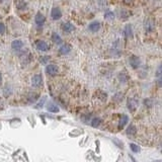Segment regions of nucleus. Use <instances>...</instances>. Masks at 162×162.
Segmentation results:
<instances>
[{
  "instance_id": "obj_1",
  "label": "nucleus",
  "mask_w": 162,
  "mask_h": 162,
  "mask_svg": "<svg viewBox=\"0 0 162 162\" xmlns=\"http://www.w3.org/2000/svg\"><path fill=\"white\" fill-rule=\"evenodd\" d=\"M31 85L33 87H39L43 85V77L41 74H35L31 78Z\"/></svg>"
},
{
  "instance_id": "obj_2",
  "label": "nucleus",
  "mask_w": 162,
  "mask_h": 162,
  "mask_svg": "<svg viewBox=\"0 0 162 162\" xmlns=\"http://www.w3.org/2000/svg\"><path fill=\"white\" fill-rule=\"evenodd\" d=\"M58 67L56 66L55 64H50L46 67V73L50 76H55V75L58 74Z\"/></svg>"
},
{
  "instance_id": "obj_3",
  "label": "nucleus",
  "mask_w": 162,
  "mask_h": 162,
  "mask_svg": "<svg viewBox=\"0 0 162 162\" xmlns=\"http://www.w3.org/2000/svg\"><path fill=\"white\" fill-rule=\"evenodd\" d=\"M51 16L54 20H58L62 17V11L58 7H53L52 11H51Z\"/></svg>"
},
{
  "instance_id": "obj_4",
  "label": "nucleus",
  "mask_w": 162,
  "mask_h": 162,
  "mask_svg": "<svg viewBox=\"0 0 162 162\" xmlns=\"http://www.w3.org/2000/svg\"><path fill=\"white\" fill-rule=\"evenodd\" d=\"M35 21L39 27H41V25H44L45 21H46V17H45L41 12H37V15H35Z\"/></svg>"
},
{
  "instance_id": "obj_5",
  "label": "nucleus",
  "mask_w": 162,
  "mask_h": 162,
  "mask_svg": "<svg viewBox=\"0 0 162 162\" xmlns=\"http://www.w3.org/2000/svg\"><path fill=\"white\" fill-rule=\"evenodd\" d=\"M23 47V43L21 39H14L12 43H11V48L14 51H19Z\"/></svg>"
},
{
  "instance_id": "obj_6",
  "label": "nucleus",
  "mask_w": 162,
  "mask_h": 162,
  "mask_svg": "<svg viewBox=\"0 0 162 162\" xmlns=\"http://www.w3.org/2000/svg\"><path fill=\"white\" fill-rule=\"evenodd\" d=\"M37 49L39 51H42V52H46V51L49 50V46L44 41H39L37 43Z\"/></svg>"
},
{
  "instance_id": "obj_7",
  "label": "nucleus",
  "mask_w": 162,
  "mask_h": 162,
  "mask_svg": "<svg viewBox=\"0 0 162 162\" xmlns=\"http://www.w3.org/2000/svg\"><path fill=\"white\" fill-rule=\"evenodd\" d=\"M137 106H138V101L135 98H130V99L128 100V108H129L130 110H132V112H134V110H136Z\"/></svg>"
},
{
  "instance_id": "obj_8",
  "label": "nucleus",
  "mask_w": 162,
  "mask_h": 162,
  "mask_svg": "<svg viewBox=\"0 0 162 162\" xmlns=\"http://www.w3.org/2000/svg\"><path fill=\"white\" fill-rule=\"evenodd\" d=\"M74 25L71 22H64L62 25V29L65 31V33H71L72 31H74Z\"/></svg>"
},
{
  "instance_id": "obj_9",
  "label": "nucleus",
  "mask_w": 162,
  "mask_h": 162,
  "mask_svg": "<svg viewBox=\"0 0 162 162\" xmlns=\"http://www.w3.org/2000/svg\"><path fill=\"white\" fill-rule=\"evenodd\" d=\"M59 52H60V54H62V55L69 54V53L71 52V46H70V45H68V44L63 45V46L59 49Z\"/></svg>"
},
{
  "instance_id": "obj_10",
  "label": "nucleus",
  "mask_w": 162,
  "mask_h": 162,
  "mask_svg": "<svg viewBox=\"0 0 162 162\" xmlns=\"http://www.w3.org/2000/svg\"><path fill=\"white\" fill-rule=\"evenodd\" d=\"M100 29V23L98 21H93L89 25V31H92V33H96Z\"/></svg>"
},
{
  "instance_id": "obj_11",
  "label": "nucleus",
  "mask_w": 162,
  "mask_h": 162,
  "mask_svg": "<svg viewBox=\"0 0 162 162\" xmlns=\"http://www.w3.org/2000/svg\"><path fill=\"white\" fill-rule=\"evenodd\" d=\"M128 120H129V116H128L127 114H123L120 120V123H118V129L120 130L123 129V128L125 127L126 124L128 123Z\"/></svg>"
},
{
  "instance_id": "obj_12",
  "label": "nucleus",
  "mask_w": 162,
  "mask_h": 162,
  "mask_svg": "<svg viewBox=\"0 0 162 162\" xmlns=\"http://www.w3.org/2000/svg\"><path fill=\"white\" fill-rule=\"evenodd\" d=\"M130 63H131L132 67L133 68H138L140 66V59L136 56H132L131 57V60H130Z\"/></svg>"
},
{
  "instance_id": "obj_13",
  "label": "nucleus",
  "mask_w": 162,
  "mask_h": 162,
  "mask_svg": "<svg viewBox=\"0 0 162 162\" xmlns=\"http://www.w3.org/2000/svg\"><path fill=\"white\" fill-rule=\"evenodd\" d=\"M47 110H48L50 112H59V108L56 106V104L53 103V102H49V103L47 104Z\"/></svg>"
},
{
  "instance_id": "obj_14",
  "label": "nucleus",
  "mask_w": 162,
  "mask_h": 162,
  "mask_svg": "<svg viewBox=\"0 0 162 162\" xmlns=\"http://www.w3.org/2000/svg\"><path fill=\"white\" fill-rule=\"evenodd\" d=\"M124 33H125L126 37H129L133 35V31H132V25H127L125 27V29H124Z\"/></svg>"
},
{
  "instance_id": "obj_15",
  "label": "nucleus",
  "mask_w": 162,
  "mask_h": 162,
  "mask_svg": "<svg viewBox=\"0 0 162 162\" xmlns=\"http://www.w3.org/2000/svg\"><path fill=\"white\" fill-rule=\"evenodd\" d=\"M144 29H145V31H152L154 29L153 22H152L151 20L145 21V23H144Z\"/></svg>"
},
{
  "instance_id": "obj_16",
  "label": "nucleus",
  "mask_w": 162,
  "mask_h": 162,
  "mask_svg": "<svg viewBox=\"0 0 162 162\" xmlns=\"http://www.w3.org/2000/svg\"><path fill=\"white\" fill-rule=\"evenodd\" d=\"M52 41L54 43H56V44H61L62 43V39H61V37L57 33H52Z\"/></svg>"
},
{
  "instance_id": "obj_17",
  "label": "nucleus",
  "mask_w": 162,
  "mask_h": 162,
  "mask_svg": "<svg viewBox=\"0 0 162 162\" xmlns=\"http://www.w3.org/2000/svg\"><path fill=\"white\" fill-rule=\"evenodd\" d=\"M136 133H137V129H136V127L133 125H130L127 129V134L131 136V135H135Z\"/></svg>"
},
{
  "instance_id": "obj_18",
  "label": "nucleus",
  "mask_w": 162,
  "mask_h": 162,
  "mask_svg": "<svg viewBox=\"0 0 162 162\" xmlns=\"http://www.w3.org/2000/svg\"><path fill=\"white\" fill-rule=\"evenodd\" d=\"M104 19H106V20H114V13L112 12V11H108V12H106V14H104Z\"/></svg>"
},
{
  "instance_id": "obj_19",
  "label": "nucleus",
  "mask_w": 162,
  "mask_h": 162,
  "mask_svg": "<svg viewBox=\"0 0 162 162\" xmlns=\"http://www.w3.org/2000/svg\"><path fill=\"white\" fill-rule=\"evenodd\" d=\"M100 123H101V118H94L93 120H92V122H91V126L93 128H97L98 126L100 125Z\"/></svg>"
},
{
  "instance_id": "obj_20",
  "label": "nucleus",
  "mask_w": 162,
  "mask_h": 162,
  "mask_svg": "<svg viewBox=\"0 0 162 162\" xmlns=\"http://www.w3.org/2000/svg\"><path fill=\"white\" fill-rule=\"evenodd\" d=\"M130 148H131V150L134 152V153H138V152L141 151V148H140L137 144L131 143V144H130Z\"/></svg>"
},
{
  "instance_id": "obj_21",
  "label": "nucleus",
  "mask_w": 162,
  "mask_h": 162,
  "mask_svg": "<svg viewBox=\"0 0 162 162\" xmlns=\"http://www.w3.org/2000/svg\"><path fill=\"white\" fill-rule=\"evenodd\" d=\"M123 96H124L123 93L118 92V93H116V95L114 96V98H112V99H114V101H116V102H120V101H122V100H123Z\"/></svg>"
},
{
  "instance_id": "obj_22",
  "label": "nucleus",
  "mask_w": 162,
  "mask_h": 162,
  "mask_svg": "<svg viewBox=\"0 0 162 162\" xmlns=\"http://www.w3.org/2000/svg\"><path fill=\"white\" fill-rule=\"evenodd\" d=\"M50 60V57L49 56H44V57H42V59H41V63H42V64H44V65H46L47 63H48V61Z\"/></svg>"
},
{
  "instance_id": "obj_23",
  "label": "nucleus",
  "mask_w": 162,
  "mask_h": 162,
  "mask_svg": "<svg viewBox=\"0 0 162 162\" xmlns=\"http://www.w3.org/2000/svg\"><path fill=\"white\" fill-rule=\"evenodd\" d=\"M4 31H5V25L2 22H0V35L3 33Z\"/></svg>"
},
{
  "instance_id": "obj_24",
  "label": "nucleus",
  "mask_w": 162,
  "mask_h": 162,
  "mask_svg": "<svg viewBox=\"0 0 162 162\" xmlns=\"http://www.w3.org/2000/svg\"><path fill=\"white\" fill-rule=\"evenodd\" d=\"M160 75H161V66L158 67L157 73H156V76H157V77H160Z\"/></svg>"
},
{
  "instance_id": "obj_25",
  "label": "nucleus",
  "mask_w": 162,
  "mask_h": 162,
  "mask_svg": "<svg viewBox=\"0 0 162 162\" xmlns=\"http://www.w3.org/2000/svg\"><path fill=\"white\" fill-rule=\"evenodd\" d=\"M45 101H46V97H43L42 102H39V106H41V108H42V106H43V104H44V102H45Z\"/></svg>"
},
{
  "instance_id": "obj_26",
  "label": "nucleus",
  "mask_w": 162,
  "mask_h": 162,
  "mask_svg": "<svg viewBox=\"0 0 162 162\" xmlns=\"http://www.w3.org/2000/svg\"><path fill=\"white\" fill-rule=\"evenodd\" d=\"M2 83V75H1V72H0V84Z\"/></svg>"
}]
</instances>
